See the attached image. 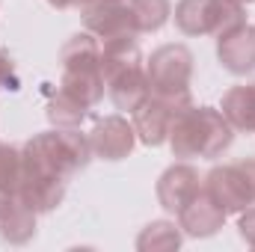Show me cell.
Returning a JSON list of instances; mask_svg holds the SVG:
<instances>
[{
    "mask_svg": "<svg viewBox=\"0 0 255 252\" xmlns=\"http://www.w3.org/2000/svg\"><path fill=\"white\" fill-rule=\"evenodd\" d=\"M235 127L220 107H184L175 113L169 127V148L178 160H214L235 142Z\"/></svg>",
    "mask_w": 255,
    "mask_h": 252,
    "instance_id": "obj_1",
    "label": "cell"
},
{
    "mask_svg": "<svg viewBox=\"0 0 255 252\" xmlns=\"http://www.w3.org/2000/svg\"><path fill=\"white\" fill-rule=\"evenodd\" d=\"M21 154H24V169L45 172L63 181L86 169L89 160L95 157L89 145V133H83L80 127H51L33 133L21 145Z\"/></svg>",
    "mask_w": 255,
    "mask_h": 252,
    "instance_id": "obj_2",
    "label": "cell"
},
{
    "mask_svg": "<svg viewBox=\"0 0 255 252\" xmlns=\"http://www.w3.org/2000/svg\"><path fill=\"white\" fill-rule=\"evenodd\" d=\"M145 74L151 83V95L169 98L181 107L193 104L190 101V83H193V51L181 42L160 45L151 51L145 60Z\"/></svg>",
    "mask_w": 255,
    "mask_h": 252,
    "instance_id": "obj_3",
    "label": "cell"
},
{
    "mask_svg": "<svg viewBox=\"0 0 255 252\" xmlns=\"http://www.w3.org/2000/svg\"><path fill=\"white\" fill-rule=\"evenodd\" d=\"M172 18L184 36H223L247 24V6L235 0H178Z\"/></svg>",
    "mask_w": 255,
    "mask_h": 252,
    "instance_id": "obj_4",
    "label": "cell"
},
{
    "mask_svg": "<svg viewBox=\"0 0 255 252\" xmlns=\"http://www.w3.org/2000/svg\"><path fill=\"white\" fill-rule=\"evenodd\" d=\"M202 187L211 193V199L226 214L247 211L250 205H255V157L214 166L202 178Z\"/></svg>",
    "mask_w": 255,
    "mask_h": 252,
    "instance_id": "obj_5",
    "label": "cell"
},
{
    "mask_svg": "<svg viewBox=\"0 0 255 252\" xmlns=\"http://www.w3.org/2000/svg\"><path fill=\"white\" fill-rule=\"evenodd\" d=\"M89 145H92V154L101 157V160H107V163L125 160L128 154L133 151V145H136L133 122L125 119L122 113L95 119V125L89 130Z\"/></svg>",
    "mask_w": 255,
    "mask_h": 252,
    "instance_id": "obj_6",
    "label": "cell"
},
{
    "mask_svg": "<svg viewBox=\"0 0 255 252\" xmlns=\"http://www.w3.org/2000/svg\"><path fill=\"white\" fill-rule=\"evenodd\" d=\"M178 110H184V107L175 104V101H169V98L151 95L142 107H136L130 113V122H133V130H136V142H142L148 148L163 145L169 139V127H172V119H175Z\"/></svg>",
    "mask_w": 255,
    "mask_h": 252,
    "instance_id": "obj_7",
    "label": "cell"
},
{
    "mask_svg": "<svg viewBox=\"0 0 255 252\" xmlns=\"http://www.w3.org/2000/svg\"><path fill=\"white\" fill-rule=\"evenodd\" d=\"M202 187V178H199V169L193 166L190 160H178L172 166H166L157 178V205L166 211V214H178L193 196L196 190Z\"/></svg>",
    "mask_w": 255,
    "mask_h": 252,
    "instance_id": "obj_8",
    "label": "cell"
},
{
    "mask_svg": "<svg viewBox=\"0 0 255 252\" xmlns=\"http://www.w3.org/2000/svg\"><path fill=\"white\" fill-rule=\"evenodd\" d=\"M80 12H83V30H89L101 42L104 39H113V36L136 33L133 12H130L128 0H95L86 9H80Z\"/></svg>",
    "mask_w": 255,
    "mask_h": 252,
    "instance_id": "obj_9",
    "label": "cell"
},
{
    "mask_svg": "<svg viewBox=\"0 0 255 252\" xmlns=\"http://www.w3.org/2000/svg\"><path fill=\"white\" fill-rule=\"evenodd\" d=\"M175 217H178V226H181L184 238H196V241H202V238H214V235L226 226V217H229V214L211 199L208 190L199 187L196 190V196H193Z\"/></svg>",
    "mask_w": 255,
    "mask_h": 252,
    "instance_id": "obj_10",
    "label": "cell"
},
{
    "mask_svg": "<svg viewBox=\"0 0 255 252\" xmlns=\"http://www.w3.org/2000/svg\"><path fill=\"white\" fill-rule=\"evenodd\" d=\"M217 60L235 77L253 74L255 71V24L247 21V24L217 36Z\"/></svg>",
    "mask_w": 255,
    "mask_h": 252,
    "instance_id": "obj_11",
    "label": "cell"
},
{
    "mask_svg": "<svg viewBox=\"0 0 255 252\" xmlns=\"http://www.w3.org/2000/svg\"><path fill=\"white\" fill-rule=\"evenodd\" d=\"M104 80H107V95H110L113 107L128 113V116L151 98V83H148V74H145V63L128 65V68L104 77Z\"/></svg>",
    "mask_w": 255,
    "mask_h": 252,
    "instance_id": "obj_12",
    "label": "cell"
},
{
    "mask_svg": "<svg viewBox=\"0 0 255 252\" xmlns=\"http://www.w3.org/2000/svg\"><path fill=\"white\" fill-rule=\"evenodd\" d=\"M65 187H68V181H63V178H54V175H45V172H30V169H24L15 196L24 199L36 214H51L57 205H63Z\"/></svg>",
    "mask_w": 255,
    "mask_h": 252,
    "instance_id": "obj_13",
    "label": "cell"
},
{
    "mask_svg": "<svg viewBox=\"0 0 255 252\" xmlns=\"http://www.w3.org/2000/svg\"><path fill=\"white\" fill-rule=\"evenodd\" d=\"M36 223H39V214L24 202V199H12L9 211L0 217V241H6L9 247H24L36 238Z\"/></svg>",
    "mask_w": 255,
    "mask_h": 252,
    "instance_id": "obj_14",
    "label": "cell"
},
{
    "mask_svg": "<svg viewBox=\"0 0 255 252\" xmlns=\"http://www.w3.org/2000/svg\"><path fill=\"white\" fill-rule=\"evenodd\" d=\"M223 116L229 119V125L241 133H255V80L253 83H241L232 86L223 101H220Z\"/></svg>",
    "mask_w": 255,
    "mask_h": 252,
    "instance_id": "obj_15",
    "label": "cell"
},
{
    "mask_svg": "<svg viewBox=\"0 0 255 252\" xmlns=\"http://www.w3.org/2000/svg\"><path fill=\"white\" fill-rule=\"evenodd\" d=\"M63 71H80V68H101V39L89 30L74 33L60 48Z\"/></svg>",
    "mask_w": 255,
    "mask_h": 252,
    "instance_id": "obj_16",
    "label": "cell"
},
{
    "mask_svg": "<svg viewBox=\"0 0 255 252\" xmlns=\"http://www.w3.org/2000/svg\"><path fill=\"white\" fill-rule=\"evenodd\" d=\"M136 63H145L142 51H139V42H136V33L113 36V39L101 42V71H104V77H110V74H116V71H122L128 65H136Z\"/></svg>",
    "mask_w": 255,
    "mask_h": 252,
    "instance_id": "obj_17",
    "label": "cell"
},
{
    "mask_svg": "<svg viewBox=\"0 0 255 252\" xmlns=\"http://www.w3.org/2000/svg\"><path fill=\"white\" fill-rule=\"evenodd\" d=\"M60 89H65L68 95H74L77 101H83L86 107H95V104L104 98V92H107L104 71H101V68L63 71V77H60Z\"/></svg>",
    "mask_w": 255,
    "mask_h": 252,
    "instance_id": "obj_18",
    "label": "cell"
},
{
    "mask_svg": "<svg viewBox=\"0 0 255 252\" xmlns=\"http://www.w3.org/2000/svg\"><path fill=\"white\" fill-rule=\"evenodd\" d=\"M181 244H184V232L172 220H151L136 235V250L139 252H172L181 250Z\"/></svg>",
    "mask_w": 255,
    "mask_h": 252,
    "instance_id": "obj_19",
    "label": "cell"
},
{
    "mask_svg": "<svg viewBox=\"0 0 255 252\" xmlns=\"http://www.w3.org/2000/svg\"><path fill=\"white\" fill-rule=\"evenodd\" d=\"M89 110L92 107H86L83 101H77L60 86H57V92H51V98L45 104V116L54 127H80L89 119Z\"/></svg>",
    "mask_w": 255,
    "mask_h": 252,
    "instance_id": "obj_20",
    "label": "cell"
},
{
    "mask_svg": "<svg viewBox=\"0 0 255 252\" xmlns=\"http://www.w3.org/2000/svg\"><path fill=\"white\" fill-rule=\"evenodd\" d=\"M128 6L133 12L136 33H157L172 18V3L169 0H128Z\"/></svg>",
    "mask_w": 255,
    "mask_h": 252,
    "instance_id": "obj_21",
    "label": "cell"
},
{
    "mask_svg": "<svg viewBox=\"0 0 255 252\" xmlns=\"http://www.w3.org/2000/svg\"><path fill=\"white\" fill-rule=\"evenodd\" d=\"M21 175H24V154H21V148L0 142V187L15 193L18 184H21Z\"/></svg>",
    "mask_w": 255,
    "mask_h": 252,
    "instance_id": "obj_22",
    "label": "cell"
},
{
    "mask_svg": "<svg viewBox=\"0 0 255 252\" xmlns=\"http://www.w3.org/2000/svg\"><path fill=\"white\" fill-rule=\"evenodd\" d=\"M238 235H241V241L247 247L255 250V205H250L247 211L238 214Z\"/></svg>",
    "mask_w": 255,
    "mask_h": 252,
    "instance_id": "obj_23",
    "label": "cell"
},
{
    "mask_svg": "<svg viewBox=\"0 0 255 252\" xmlns=\"http://www.w3.org/2000/svg\"><path fill=\"white\" fill-rule=\"evenodd\" d=\"M0 89H18V74H15V63L12 57L0 48Z\"/></svg>",
    "mask_w": 255,
    "mask_h": 252,
    "instance_id": "obj_24",
    "label": "cell"
},
{
    "mask_svg": "<svg viewBox=\"0 0 255 252\" xmlns=\"http://www.w3.org/2000/svg\"><path fill=\"white\" fill-rule=\"evenodd\" d=\"M12 199H15V193H9V190L0 187V217L9 211V205H12Z\"/></svg>",
    "mask_w": 255,
    "mask_h": 252,
    "instance_id": "obj_25",
    "label": "cell"
},
{
    "mask_svg": "<svg viewBox=\"0 0 255 252\" xmlns=\"http://www.w3.org/2000/svg\"><path fill=\"white\" fill-rule=\"evenodd\" d=\"M48 3H51L54 9H74V3H71V0H48Z\"/></svg>",
    "mask_w": 255,
    "mask_h": 252,
    "instance_id": "obj_26",
    "label": "cell"
},
{
    "mask_svg": "<svg viewBox=\"0 0 255 252\" xmlns=\"http://www.w3.org/2000/svg\"><path fill=\"white\" fill-rule=\"evenodd\" d=\"M71 3H74V9H86V6L95 3V0H71Z\"/></svg>",
    "mask_w": 255,
    "mask_h": 252,
    "instance_id": "obj_27",
    "label": "cell"
},
{
    "mask_svg": "<svg viewBox=\"0 0 255 252\" xmlns=\"http://www.w3.org/2000/svg\"><path fill=\"white\" fill-rule=\"evenodd\" d=\"M235 3H244V6H250V3H255V0H235Z\"/></svg>",
    "mask_w": 255,
    "mask_h": 252,
    "instance_id": "obj_28",
    "label": "cell"
}]
</instances>
